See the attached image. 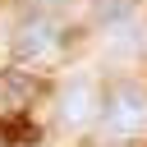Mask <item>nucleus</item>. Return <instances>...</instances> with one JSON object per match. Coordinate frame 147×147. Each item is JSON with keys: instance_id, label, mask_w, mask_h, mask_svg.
I'll use <instances>...</instances> for the list:
<instances>
[{"instance_id": "nucleus-2", "label": "nucleus", "mask_w": 147, "mask_h": 147, "mask_svg": "<svg viewBox=\"0 0 147 147\" xmlns=\"http://www.w3.org/2000/svg\"><path fill=\"white\" fill-rule=\"evenodd\" d=\"M55 46H60V32H55V23H46V18L28 23V28L18 32V41H14V51H18L23 60H46Z\"/></svg>"}, {"instance_id": "nucleus-3", "label": "nucleus", "mask_w": 147, "mask_h": 147, "mask_svg": "<svg viewBox=\"0 0 147 147\" xmlns=\"http://www.w3.org/2000/svg\"><path fill=\"white\" fill-rule=\"evenodd\" d=\"M92 115H96V87L92 83H74L60 96V119L64 124H87Z\"/></svg>"}, {"instance_id": "nucleus-1", "label": "nucleus", "mask_w": 147, "mask_h": 147, "mask_svg": "<svg viewBox=\"0 0 147 147\" xmlns=\"http://www.w3.org/2000/svg\"><path fill=\"white\" fill-rule=\"evenodd\" d=\"M142 124H147V96L129 83L115 87L106 96V133L110 138H133V133H142Z\"/></svg>"}]
</instances>
